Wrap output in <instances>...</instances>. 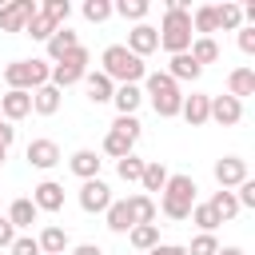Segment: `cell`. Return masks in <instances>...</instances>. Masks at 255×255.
Masks as SVG:
<instances>
[{
    "label": "cell",
    "mask_w": 255,
    "mask_h": 255,
    "mask_svg": "<svg viewBox=\"0 0 255 255\" xmlns=\"http://www.w3.org/2000/svg\"><path fill=\"white\" fill-rule=\"evenodd\" d=\"M12 139H16V128H12L8 120H0V147L8 151V147H12Z\"/></svg>",
    "instance_id": "7dc6e473"
},
{
    "label": "cell",
    "mask_w": 255,
    "mask_h": 255,
    "mask_svg": "<svg viewBox=\"0 0 255 255\" xmlns=\"http://www.w3.org/2000/svg\"><path fill=\"white\" fill-rule=\"evenodd\" d=\"M147 255H187V247H179V243H155Z\"/></svg>",
    "instance_id": "bcb514c9"
},
{
    "label": "cell",
    "mask_w": 255,
    "mask_h": 255,
    "mask_svg": "<svg viewBox=\"0 0 255 255\" xmlns=\"http://www.w3.org/2000/svg\"><path fill=\"white\" fill-rule=\"evenodd\" d=\"M60 100H64V92L52 88V84H44V88L32 92V112H36V116H56V112H60Z\"/></svg>",
    "instance_id": "603a6c76"
},
{
    "label": "cell",
    "mask_w": 255,
    "mask_h": 255,
    "mask_svg": "<svg viewBox=\"0 0 255 255\" xmlns=\"http://www.w3.org/2000/svg\"><path fill=\"white\" fill-rule=\"evenodd\" d=\"M207 207L219 215V223H227V219H235L239 215V203H235V191H211V199H207Z\"/></svg>",
    "instance_id": "83f0119b"
},
{
    "label": "cell",
    "mask_w": 255,
    "mask_h": 255,
    "mask_svg": "<svg viewBox=\"0 0 255 255\" xmlns=\"http://www.w3.org/2000/svg\"><path fill=\"white\" fill-rule=\"evenodd\" d=\"M116 171H120V179H124V183H139V175H143V159L131 151V155L116 159Z\"/></svg>",
    "instance_id": "836d02e7"
},
{
    "label": "cell",
    "mask_w": 255,
    "mask_h": 255,
    "mask_svg": "<svg viewBox=\"0 0 255 255\" xmlns=\"http://www.w3.org/2000/svg\"><path fill=\"white\" fill-rule=\"evenodd\" d=\"M100 72H104L112 84H143L147 64H143L139 56H131L124 44H108L104 56H100Z\"/></svg>",
    "instance_id": "7a4b0ae2"
},
{
    "label": "cell",
    "mask_w": 255,
    "mask_h": 255,
    "mask_svg": "<svg viewBox=\"0 0 255 255\" xmlns=\"http://www.w3.org/2000/svg\"><path fill=\"white\" fill-rule=\"evenodd\" d=\"M159 32V48L167 56H179L191 48V0H167L163 4V24L155 28Z\"/></svg>",
    "instance_id": "6da1fadb"
},
{
    "label": "cell",
    "mask_w": 255,
    "mask_h": 255,
    "mask_svg": "<svg viewBox=\"0 0 255 255\" xmlns=\"http://www.w3.org/2000/svg\"><path fill=\"white\" fill-rule=\"evenodd\" d=\"M128 243H131L135 251H143V255H147V251L159 243V227H155V223H135V227L128 231Z\"/></svg>",
    "instance_id": "f546056e"
},
{
    "label": "cell",
    "mask_w": 255,
    "mask_h": 255,
    "mask_svg": "<svg viewBox=\"0 0 255 255\" xmlns=\"http://www.w3.org/2000/svg\"><path fill=\"white\" fill-rule=\"evenodd\" d=\"M239 52H243V56H255V28H251V24L239 28Z\"/></svg>",
    "instance_id": "ee69618b"
},
{
    "label": "cell",
    "mask_w": 255,
    "mask_h": 255,
    "mask_svg": "<svg viewBox=\"0 0 255 255\" xmlns=\"http://www.w3.org/2000/svg\"><path fill=\"white\" fill-rule=\"evenodd\" d=\"M128 211H131V223H155V199L143 191L128 195Z\"/></svg>",
    "instance_id": "f1b7e54d"
},
{
    "label": "cell",
    "mask_w": 255,
    "mask_h": 255,
    "mask_svg": "<svg viewBox=\"0 0 255 255\" xmlns=\"http://www.w3.org/2000/svg\"><path fill=\"white\" fill-rule=\"evenodd\" d=\"M112 12L124 16V20H131V24H143V16L151 12V4H147V0H116Z\"/></svg>",
    "instance_id": "1f68e13d"
},
{
    "label": "cell",
    "mask_w": 255,
    "mask_h": 255,
    "mask_svg": "<svg viewBox=\"0 0 255 255\" xmlns=\"http://www.w3.org/2000/svg\"><path fill=\"white\" fill-rule=\"evenodd\" d=\"M195 179L191 175H167V183H163V191H159V207L155 211H163L167 219H187L191 215V207H195Z\"/></svg>",
    "instance_id": "277c9868"
},
{
    "label": "cell",
    "mask_w": 255,
    "mask_h": 255,
    "mask_svg": "<svg viewBox=\"0 0 255 255\" xmlns=\"http://www.w3.org/2000/svg\"><path fill=\"white\" fill-rule=\"evenodd\" d=\"M131 151H135V143H131L128 135H120V131H108V135H104V155L124 159V155H131Z\"/></svg>",
    "instance_id": "d6a6232c"
},
{
    "label": "cell",
    "mask_w": 255,
    "mask_h": 255,
    "mask_svg": "<svg viewBox=\"0 0 255 255\" xmlns=\"http://www.w3.org/2000/svg\"><path fill=\"white\" fill-rule=\"evenodd\" d=\"M4 219H8V223L20 231V235H24V231H28V227L40 219V211H36V203H32L28 195H20V199H12V207H8V215H4Z\"/></svg>",
    "instance_id": "d6986e66"
},
{
    "label": "cell",
    "mask_w": 255,
    "mask_h": 255,
    "mask_svg": "<svg viewBox=\"0 0 255 255\" xmlns=\"http://www.w3.org/2000/svg\"><path fill=\"white\" fill-rule=\"evenodd\" d=\"M112 131H120V135H128V139L135 143L143 128H139V120H135V116H116V124H112Z\"/></svg>",
    "instance_id": "ab89813d"
},
{
    "label": "cell",
    "mask_w": 255,
    "mask_h": 255,
    "mask_svg": "<svg viewBox=\"0 0 255 255\" xmlns=\"http://www.w3.org/2000/svg\"><path fill=\"white\" fill-rule=\"evenodd\" d=\"M80 12H84V20H88V24H104V20L112 16V0H84V8H80Z\"/></svg>",
    "instance_id": "8d00e7d4"
},
{
    "label": "cell",
    "mask_w": 255,
    "mask_h": 255,
    "mask_svg": "<svg viewBox=\"0 0 255 255\" xmlns=\"http://www.w3.org/2000/svg\"><path fill=\"white\" fill-rule=\"evenodd\" d=\"M215 255H243V247H219Z\"/></svg>",
    "instance_id": "681fc988"
},
{
    "label": "cell",
    "mask_w": 255,
    "mask_h": 255,
    "mask_svg": "<svg viewBox=\"0 0 255 255\" xmlns=\"http://www.w3.org/2000/svg\"><path fill=\"white\" fill-rule=\"evenodd\" d=\"M76 44H80V32H72L68 24H60V28L48 36V44H44V48H48V60H52V64H60Z\"/></svg>",
    "instance_id": "5bb4252c"
},
{
    "label": "cell",
    "mask_w": 255,
    "mask_h": 255,
    "mask_svg": "<svg viewBox=\"0 0 255 255\" xmlns=\"http://www.w3.org/2000/svg\"><path fill=\"white\" fill-rule=\"evenodd\" d=\"M215 251H219V239L207 235V231H199V235L191 239V247H187V255H215Z\"/></svg>",
    "instance_id": "f35d334b"
},
{
    "label": "cell",
    "mask_w": 255,
    "mask_h": 255,
    "mask_svg": "<svg viewBox=\"0 0 255 255\" xmlns=\"http://www.w3.org/2000/svg\"><path fill=\"white\" fill-rule=\"evenodd\" d=\"M207 108H211V96H207V92H191V96H183L179 116H183L191 128H203V124H207Z\"/></svg>",
    "instance_id": "ac0fdd59"
},
{
    "label": "cell",
    "mask_w": 255,
    "mask_h": 255,
    "mask_svg": "<svg viewBox=\"0 0 255 255\" xmlns=\"http://www.w3.org/2000/svg\"><path fill=\"white\" fill-rule=\"evenodd\" d=\"M143 96L151 100V108H155L159 120H175L179 108H183V92H179V84L167 72H147L143 76Z\"/></svg>",
    "instance_id": "3957f363"
},
{
    "label": "cell",
    "mask_w": 255,
    "mask_h": 255,
    "mask_svg": "<svg viewBox=\"0 0 255 255\" xmlns=\"http://www.w3.org/2000/svg\"><path fill=\"white\" fill-rule=\"evenodd\" d=\"M72 255H104L96 243H80V247H72Z\"/></svg>",
    "instance_id": "c3c4849f"
},
{
    "label": "cell",
    "mask_w": 255,
    "mask_h": 255,
    "mask_svg": "<svg viewBox=\"0 0 255 255\" xmlns=\"http://www.w3.org/2000/svg\"><path fill=\"white\" fill-rule=\"evenodd\" d=\"M235 203H239V211H243V207H255V179H243V183L235 187Z\"/></svg>",
    "instance_id": "7bdbcfd3"
},
{
    "label": "cell",
    "mask_w": 255,
    "mask_h": 255,
    "mask_svg": "<svg viewBox=\"0 0 255 255\" xmlns=\"http://www.w3.org/2000/svg\"><path fill=\"white\" fill-rule=\"evenodd\" d=\"M187 56L203 68V64H215L219 60V44H215V36H195L191 40V48H187Z\"/></svg>",
    "instance_id": "484cf974"
},
{
    "label": "cell",
    "mask_w": 255,
    "mask_h": 255,
    "mask_svg": "<svg viewBox=\"0 0 255 255\" xmlns=\"http://www.w3.org/2000/svg\"><path fill=\"white\" fill-rule=\"evenodd\" d=\"M131 56H139V60H147L155 48H159V32L151 28V24H135L131 32H128V44H124Z\"/></svg>",
    "instance_id": "30bf717a"
},
{
    "label": "cell",
    "mask_w": 255,
    "mask_h": 255,
    "mask_svg": "<svg viewBox=\"0 0 255 255\" xmlns=\"http://www.w3.org/2000/svg\"><path fill=\"white\" fill-rule=\"evenodd\" d=\"M215 24H219L223 32H239V28H243V8L231 4V0L215 4Z\"/></svg>",
    "instance_id": "4dcf8cb0"
},
{
    "label": "cell",
    "mask_w": 255,
    "mask_h": 255,
    "mask_svg": "<svg viewBox=\"0 0 255 255\" xmlns=\"http://www.w3.org/2000/svg\"><path fill=\"white\" fill-rule=\"evenodd\" d=\"M8 255H40L36 235H16V239H12V247H8Z\"/></svg>",
    "instance_id": "60d3db41"
},
{
    "label": "cell",
    "mask_w": 255,
    "mask_h": 255,
    "mask_svg": "<svg viewBox=\"0 0 255 255\" xmlns=\"http://www.w3.org/2000/svg\"><path fill=\"white\" fill-rule=\"evenodd\" d=\"M108 203H112V187H108L104 179H84V183H80V207H84L88 215H104Z\"/></svg>",
    "instance_id": "52a82bcc"
},
{
    "label": "cell",
    "mask_w": 255,
    "mask_h": 255,
    "mask_svg": "<svg viewBox=\"0 0 255 255\" xmlns=\"http://www.w3.org/2000/svg\"><path fill=\"white\" fill-rule=\"evenodd\" d=\"M24 159H28L32 167H40V171H52L64 155H60V143H56V139H32V143L24 147Z\"/></svg>",
    "instance_id": "9c48e42d"
},
{
    "label": "cell",
    "mask_w": 255,
    "mask_h": 255,
    "mask_svg": "<svg viewBox=\"0 0 255 255\" xmlns=\"http://www.w3.org/2000/svg\"><path fill=\"white\" fill-rule=\"evenodd\" d=\"M60 64H72V68H80V72H88V64H92V52H88L84 44H76V48H72V52H68V56L60 60Z\"/></svg>",
    "instance_id": "b9f144b4"
},
{
    "label": "cell",
    "mask_w": 255,
    "mask_h": 255,
    "mask_svg": "<svg viewBox=\"0 0 255 255\" xmlns=\"http://www.w3.org/2000/svg\"><path fill=\"white\" fill-rule=\"evenodd\" d=\"M68 167H72V175H80V179H100L104 159H100L92 147H80V151H72V155H68Z\"/></svg>",
    "instance_id": "9a60e30c"
},
{
    "label": "cell",
    "mask_w": 255,
    "mask_h": 255,
    "mask_svg": "<svg viewBox=\"0 0 255 255\" xmlns=\"http://www.w3.org/2000/svg\"><path fill=\"white\" fill-rule=\"evenodd\" d=\"M28 199L36 203V211H60V207H64V187H60L56 179H44V183L32 187Z\"/></svg>",
    "instance_id": "4fadbf2b"
},
{
    "label": "cell",
    "mask_w": 255,
    "mask_h": 255,
    "mask_svg": "<svg viewBox=\"0 0 255 255\" xmlns=\"http://www.w3.org/2000/svg\"><path fill=\"white\" fill-rule=\"evenodd\" d=\"M211 32H219V24H215V4L191 8V36H211Z\"/></svg>",
    "instance_id": "d4e9b609"
},
{
    "label": "cell",
    "mask_w": 255,
    "mask_h": 255,
    "mask_svg": "<svg viewBox=\"0 0 255 255\" xmlns=\"http://www.w3.org/2000/svg\"><path fill=\"white\" fill-rule=\"evenodd\" d=\"M48 76H52L48 60H12V64H4L8 92H36V88L48 84Z\"/></svg>",
    "instance_id": "5b68a950"
},
{
    "label": "cell",
    "mask_w": 255,
    "mask_h": 255,
    "mask_svg": "<svg viewBox=\"0 0 255 255\" xmlns=\"http://www.w3.org/2000/svg\"><path fill=\"white\" fill-rule=\"evenodd\" d=\"M112 104H116V112H120V116H135V112H139V104H143V88H139V84H116Z\"/></svg>",
    "instance_id": "e0dca14e"
},
{
    "label": "cell",
    "mask_w": 255,
    "mask_h": 255,
    "mask_svg": "<svg viewBox=\"0 0 255 255\" xmlns=\"http://www.w3.org/2000/svg\"><path fill=\"white\" fill-rule=\"evenodd\" d=\"M24 116H32V92H4L0 96V120L20 124Z\"/></svg>",
    "instance_id": "7c38bea8"
},
{
    "label": "cell",
    "mask_w": 255,
    "mask_h": 255,
    "mask_svg": "<svg viewBox=\"0 0 255 255\" xmlns=\"http://www.w3.org/2000/svg\"><path fill=\"white\" fill-rule=\"evenodd\" d=\"M36 12H40L36 0H12V4H4L0 8V32H24Z\"/></svg>",
    "instance_id": "8992f818"
},
{
    "label": "cell",
    "mask_w": 255,
    "mask_h": 255,
    "mask_svg": "<svg viewBox=\"0 0 255 255\" xmlns=\"http://www.w3.org/2000/svg\"><path fill=\"white\" fill-rule=\"evenodd\" d=\"M167 175H171V171H167L159 159H143V175H139V187H143V195H151V191H163Z\"/></svg>",
    "instance_id": "cb8c5ba5"
},
{
    "label": "cell",
    "mask_w": 255,
    "mask_h": 255,
    "mask_svg": "<svg viewBox=\"0 0 255 255\" xmlns=\"http://www.w3.org/2000/svg\"><path fill=\"white\" fill-rule=\"evenodd\" d=\"M16 235H20V231H16V227H12V223L0 215V247H4V251L12 247V239H16Z\"/></svg>",
    "instance_id": "f6af8a7d"
},
{
    "label": "cell",
    "mask_w": 255,
    "mask_h": 255,
    "mask_svg": "<svg viewBox=\"0 0 255 255\" xmlns=\"http://www.w3.org/2000/svg\"><path fill=\"white\" fill-rule=\"evenodd\" d=\"M36 243H40V255H64V251H68V231H64L60 223H48V227L36 235Z\"/></svg>",
    "instance_id": "7402d4cb"
},
{
    "label": "cell",
    "mask_w": 255,
    "mask_h": 255,
    "mask_svg": "<svg viewBox=\"0 0 255 255\" xmlns=\"http://www.w3.org/2000/svg\"><path fill=\"white\" fill-rule=\"evenodd\" d=\"M199 72H203V68H199L187 52H179V56H171V60H167V76H171L175 84H179V80H199Z\"/></svg>",
    "instance_id": "4316f807"
},
{
    "label": "cell",
    "mask_w": 255,
    "mask_h": 255,
    "mask_svg": "<svg viewBox=\"0 0 255 255\" xmlns=\"http://www.w3.org/2000/svg\"><path fill=\"white\" fill-rule=\"evenodd\" d=\"M227 96L243 104V96H255V68H231L227 72Z\"/></svg>",
    "instance_id": "2e32d148"
},
{
    "label": "cell",
    "mask_w": 255,
    "mask_h": 255,
    "mask_svg": "<svg viewBox=\"0 0 255 255\" xmlns=\"http://www.w3.org/2000/svg\"><path fill=\"white\" fill-rule=\"evenodd\" d=\"M4 159H8V151H4V147H0V167H4Z\"/></svg>",
    "instance_id": "f907efd6"
},
{
    "label": "cell",
    "mask_w": 255,
    "mask_h": 255,
    "mask_svg": "<svg viewBox=\"0 0 255 255\" xmlns=\"http://www.w3.org/2000/svg\"><path fill=\"white\" fill-rule=\"evenodd\" d=\"M187 219H191V223H195L199 231H207V235H215V227H219V215H215V211H211L207 203H195Z\"/></svg>",
    "instance_id": "e575fe53"
},
{
    "label": "cell",
    "mask_w": 255,
    "mask_h": 255,
    "mask_svg": "<svg viewBox=\"0 0 255 255\" xmlns=\"http://www.w3.org/2000/svg\"><path fill=\"white\" fill-rule=\"evenodd\" d=\"M52 32H56V24H52L44 12H36V16L28 20V28H24V36H32V40H44V44H48V36H52Z\"/></svg>",
    "instance_id": "74e56055"
},
{
    "label": "cell",
    "mask_w": 255,
    "mask_h": 255,
    "mask_svg": "<svg viewBox=\"0 0 255 255\" xmlns=\"http://www.w3.org/2000/svg\"><path fill=\"white\" fill-rule=\"evenodd\" d=\"M207 120H215V124H223V128H235V124L243 120V104L231 100V96H211Z\"/></svg>",
    "instance_id": "8fae6325"
},
{
    "label": "cell",
    "mask_w": 255,
    "mask_h": 255,
    "mask_svg": "<svg viewBox=\"0 0 255 255\" xmlns=\"http://www.w3.org/2000/svg\"><path fill=\"white\" fill-rule=\"evenodd\" d=\"M104 223H108L112 235H128V231L135 227V223H131V211H128V199H112L108 211H104Z\"/></svg>",
    "instance_id": "ffe728a7"
},
{
    "label": "cell",
    "mask_w": 255,
    "mask_h": 255,
    "mask_svg": "<svg viewBox=\"0 0 255 255\" xmlns=\"http://www.w3.org/2000/svg\"><path fill=\"white\" fill-rule=\"evenodd\" d=\"M243 179H251V171H247V159H239V155H223V159H215V183H219L223 191L239 187Z\"/></svg>",
    "instance_id": "ba28073f"
},
{
    "label": "cell",
    "mask_w": 255,
    "mask_h": 255,
    "mask_svg": "<svg viewBox=\"0 0 255 255\" xmlns=\"http://www.w3.org/2000/svg\"><path fill=\"white\" fill-rule=\"evenodd\" d=\"M80 84L88 88V100H92V104H112L116 84H112L104 72H84V80H80Z\"/></svg>",
    "instance_id": "44dd1931"
},
{
    "label": "cell",
    "mask_w": 255,
    "mask_h": 255,
    "mask_svg": "<svg viewBox=\"0 0 255 255\" xmlns=\"http://www.w3.org/2000/svg\"><path fill=\"white\" fill-rule=\"evenodd\" d=\"M40 12H44V16H48L56 28H60V24H68V16H72V4H68V0H44V4H40Z\"/></svg>",
    "instance_id": "d590c367"
}]
</instances>
